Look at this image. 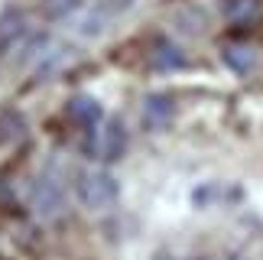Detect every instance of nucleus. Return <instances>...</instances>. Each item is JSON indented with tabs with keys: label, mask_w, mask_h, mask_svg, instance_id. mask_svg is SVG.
Returning <instances> with one entry per match:
<instances>
[{
	"label": "nucleus",
	"mask_w": 263,
	"mask_h": 260,
	"mask_svg": "<svg viewBox=\"0 0 263 260\" xmlns=\"http://www.w3.org/2000/svg\"><path fill=\"white\" fill-rule=\"evenodd\" d=\"M75 192L85 208L104 212V208H110L117 202V179L110 173H104V169H85V173H78Z\"/></svg>",
	"instance_id": "obj_1"
},
{
	"label": "nucleus",
	"mask_w": 263,
	"mask_h": 260,
	"mask_svg": "<svg viewBox=\"0 0 263 260\" xmlns=\"http://www.w3.org/2000/svg\"><path fill=\"white\" fill-rule=\"evenodd\" d=\"M29 205H33V212L39 218L52 221V218L62 215L65 195H62V189H59V182H52L49 176H43V179H36V182H33V189H29Z\"/></svg>",
	"instance_id": "obj_3"
},
{
	"label": "nucleus",
	"mask_w": 263,
	"mask_h": 260,
	"mask_svg": "<svg viewBox=\"0 0 263 260\" xmlns=\"http://www.w3.org/2000/svg\"><path fill=\"white\" fill-rule=\"evenodd\" d=\"M149 62L159 72H176V68L185 65V52L176 46V43H156V49L149 52Z\"/></svg>",
	"instance_id": "obj_6"
},
{
	"label": "nucleus",
	"mask_w": 263,
	"mask_h": 260,
	"mask_svg": "<svg viewBox=\"0 0 263 260\" xmlns=\"http://www.w3.org/2000/svg\"><path fill=\"white\" fill-rule=\"evenodd\" d=\"M224 260H247V257H244V254H228Z\"/></svg>",
	"instance_id": "obj_11"
},
{
	"label": "nucleus",
	"mask_w": 263,
	"mask_h": 260,
	"mask_svg": "<svg viewBox=\"0 0 263 260\" xmlns=\"http://www.w3.org/2000/svg\"><path fill=\"white\" fill-rule=\"evenodd\" d=\"M68 117L91 130V127H98V124H101V104L95 101V98L78 95V98H72V101H68Z\"/></svg>",
	"instance_id": "obj_5"
},
{
	"label": "nucleus",
	"mask_w": 263,
	"mask_h": 260,
	"mask_svg": "<svg viewBox=\"0 0 263 260\" xmlns=\"http://www.w3.org/2000/svg\"><path fill=\"white\" fill-rule=\"evenodd\" d=\"M153 260H179V257H173V254H156Z\"/></svg>",
	"instance_id": "obj_10"
},
{
	"label": "nucleus",
	"mask_w": 263,
	"mask_h": 260,
	"mask_svg": "<svg viewBox=\"0 0 263 260\" xmlns=\"http://www.w3.org/2000/svg\"><path fill=\"white\" fill-rule=\"evenodd\" d=\"M221 62L237 75H250L257 68V49L247 43H228L221 46Z\"/></svg>",
	"instance_id": "obj_4"
},
{
	"label": "nucleus",
	"mask_w": 263,
	"mask_h": 260,
	"mask_svg": "<svg viewBox=\"0 0 263 260\" xmlns=\"http://www.w3.org/2000/svg\"><path fill=\"white\" fill-rule=\"evenodd\" d=\"M127 150V130L120 121H107L104 127H91V140H88V156L101 159V163H114L124 156Z\"/></svg>",
	"instance_id": "obj_2"
},
{
	"label": "nucleus",
	"mask_w": 263,
	"mask_h": 260,
	"mask_svg": "<svg viewBox=\"0 0 263 260\" xmlns=\"http://www.w3.org/2000/svg\"><path fill=\"white\" fill-rule=\"evenodd\" d=\"M143 117L149 124H166L173 117V101L166 95H149L143 101Z\"/></svg>",
	"instance_id": "obj_8"
},
{
	"label": "nucleus",
	"mask_w": 263,
	"mask_h": 260,
	"mask_svg": "<svg viewBox=\"0 0 263 260\" xmlns=\"http://www.w3.org/2000/svg\"><path fill=\"white\" fill-rule=\"evenodd\" d=\"M189 260H208V257H189Z\"/></svg>",
	"instance_id": "obj_12"
},
{
	"label": "nucleus",
	"mask_w": 263,
	"mask_h": 260,
	"mask_svg": "<svg viewBox=\"0 0 263 260\" xmlns=\"http://www.w3.org/2000/svg\"><path fill=\"white\" fill-rule=\"evenodd\" d=\"M82 7V0H43V10L49 20H65Z\"/></svg>",
	"instance_id": "obj_9"
},
{
	"label": "nucleus",
	"mask_w": 263,
	"mask_h": 260,
	"mask_svg": "<svg viewBox=\"0 0 263 260\" xmlns=\"http://www.w3.org/2000/svg\"><path fill=\"white\" fill-rule=\"evenodd\" d=\"M23 33H26V20H23V13H16V10L4 13V16H0V52H7V49L13 46Z\"/></svg>",
	"instance_id": "obj_7"
}]
</instances>
